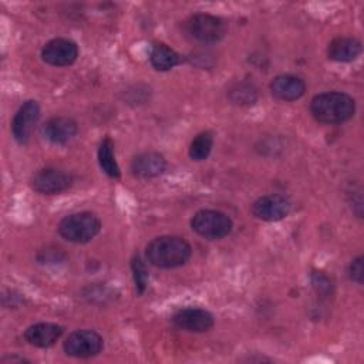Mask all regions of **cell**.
Returning <instances> with one entry per match:
<instances>
[{
    "mask_svg": "<svg viewBox=\"0 0 364 364\" xmlns=\"http://www.w3.org/2000/svg\"><path fill=\"white\" fill-rule=\"evenodd\" d=\"M269 88L272 95L280 101H296L306 92L304 81L300 77L291 74L276 75L272 80Z\"/></svg>",
    "mask_w": 364,
    "mask_h": 364,
    "instance_id": "cell-15",
    "label": "cell"
},
{
    "mask_svg": "<svg viewBox=\"0 0 364 364\" xmlns=\"http://www.w3.org/2000/svg\"><path fill=\"white\" fill-rule=\"evenodd\" d=\"M166 169V159L162 154L148 151L138 154L131 161V172L134 176L141 179L156 178Z\"/></svg>",
    "mask_w": 364,
    "mask_h": 364,
    "instance_id": "cell-13",
    "label": "cell"
},
{
    "mask_svg": "<svg viewBox=\"0 0 364 364\" xmlns=\"http://www.w3.org/2000/svg\"><path fill=\"white\" fill-rule=\"evenodd\" d=\"M363 256H357L355 259L351 260L350 266H348V276L353 282L361 284L363 279H364V266H363Z\"/></svg>",
    "mask_w": 364,
    "mask_h": 364,
    "instance_id": "cell-23",
    "label": "cell"
},
{
    "mask_svg": "<svg viewBox=\"0 0 364 364\" xmlns=\"http://www.w3.org/2000/svg\"><path fill=\"white\" fill-rule=\"evenodd\" d=\"M213 146V135L210 131L199 132L189 145V156L192 161H205Z\"/></svg>",
    "mask_w": 364,
    "mask_h": 364,
    "instance_id": "cell-20",
    "label": "cell"
},
{
    "mask_svg": "<svg viewBox=\"0 0 364 364\" xmlns=\"http://www.w3.org/2000/svg\"><path fill=\"white\" fill-rule=\"evenodd\" d=\"M77 132H78L77 122L73 118L64 117V115L53 117L47 119L41 127L43 136L54 145L67 144L70 139L75 136Z\"/></svg>",
    "mask_w": 364,
    "mask_h": 364,
    "instance_id": "cell-12",
    "label": "cell"
},
{
    "mask_svg": "<svg viewBox=\"0 0 364 364\" xmlns=\"http://www.w3.org/2000/svg\"><path fill=\"white\" fill-rule=\"evenodd\" d=\"M186 34L202 44H213L220 41L228 31V24L223 18L208 14L196 13L186 18L185 21Z\"/></svg>",
    "mask_w": 364,
    "mask_h": 364,
    "instance_id": "cell-4",
    "label": "cell"
},
{
    "mask_svg": "<svg viewBox=\"0 0 364 364\" xmlns=\"http://www.w3.org/2000/svg\"><path fill=\"white\" fill-rule=\"evenodd\" d=\"M310 112L314 119L321 124H343L353 118L355 112V101L346 92H321L311 98Z\"/></svg>",
    "mask_w": 364,
    "mask_h": 364,
    "instance_id": "cell-2",
    "label": "cell"
},
{
    "mask_svg": "<svg viewBox=\"0 0 364 364\" xmlns=\"http://www.w3.org/2000/svg\"><path fill=\"white\" fill-rule=\"evenodd\" d=\"M149 63L158 71H168L182 63V57L165 43H155L149 53Z\"/></svg>",
    "mask_w": 364,
    "mask_h": 364,
    "instance_id": "cell-17",
    "label": "cell"
},
{
    "mask_svg": "<svg viewBox=\"0 0 364 364\" xmlns=\"http://www.w3.org/2000/svg\"><path fill=\"white\" fill-rule=\"evenodd\" d=\"M1 363L6 364V363H28V360L23 358V357H16V355H7V357H3L1 358Z\"/></svg>",
    "mask_w": 364,
    "mask_h": 364,
    "instance_id": "cell-24",
    "label": "cell"
},
{
    "mask_svg": "<svg viewBox=\"0 0 364 364\" xmlns=\"http://www.w3.org/2000/svg\"><path fill=\"white\" fill-rule=\"evenodd\" d=\"M58 235L71 243H87L101 230V220L95 213L77 212L67 215L58 223Z\"/></svg>",
    "mask_w": 364,
    "mask_h": 364,
    "instance_id": "cell-3",
    "label": "cell"
},
{
    "mask_svg": "<svg viewBox=\"0 0 364 364\" xmlns=\"http://www.w3.org/2000/svg\"><path fill=\"white\" fill-rule=\"evenodd\" d=\"M191 228L199 236L216 240L228 236L232 232L233 223L232 219L220 210L202 209L192 216Z\"/></svg>",
    "mask_w": 364,
    "mask_h": 364,
    "instance_id": "cell-5",
    "label": "cell"
},
{
    "mask_svg": "<svg viewBox=\"0 0 364 364\" xmlns=\"http://www.w3.org/2000/svg\"><path fill=\"white\" fill-rule=\"evenodd\" d=\"M192 255L191 245L181 236L164 235L152 239L145 249L146 260L159 269L183 266Z\"/></svg>",
    "mask_w": 364,
    "mask_h": 364,
    "instance_id": "cell-1",
    "label": "cell"
},
{
    "mask_svg": "<svg viewBox=\"0 0 364 364\" xmlns=\"http://www.w3.org/2000/svg\"><path fill=\"white\" fill-rule=\"evenodd\" d=\"M291 209L290 200L279 193L263 195L252 203V215L264 222H277L284 219Z\"/></svg>",
    "mask_w": 364,
    "mask_h": 364,
    "instance_id": "cell-9",
    "label": "cell"
},
{
    "mask_svg": "<svg viewBox=\"0 0 364 364\" xmlns=\"http://www.w3.org/2000/svg\"><path fill=\"white\" fill-rule=\"evenodd\" d=\"M131 270H132V276H134L135 289H136L138 294H142L146 290L149 274H148V269H146L144 260L138 255H134L131 259Z\"/></svg>",
    "mask_w": 364,
    "mask_h": 364,
    "instance_id": "cell-21",
    "label": "cell"
},
{
    "mask_svg": "<svg viewBox=\"0 0 364 364\" xmlns=\"http://www.w3.org/2000/svg\"><path fill=\"white\" fill-rule=\"evenodd\" d=\"M363 51L361 41L355 37H336L327 47V55L337 63H351Z\"/></svg>",
    "mask_w": 364,
    "mask_h": 364,
    "instance_id": "cell-16",
    "label": "cell"
},
{
    "mask_svg": "<svg viewBox=\"0 0 364 364\" xmlns=\"http://www.w3.org/2000/svg\"><path fill=\"white\" fill-rule=\"evenodd\" d=\"M38 118H40V107L37 101L28 100L23 102L11 121L13 138L21 145L26 144L30 139L33 129L38 122Z\"/></svg>",
    "mask_w": 364,
    "mask_h": 364,
    "instance_id": "cell-11",
    "label": "cell"
},
{
    "mask_svg": "<svg viewBox=\"0 0 364 364\" xmlns=\"http://www.w3.org/2000/svg\"><path fill=\"white\" fill-rule=\"evenodd\" d=\"M98 164L102 172L111 179L121 178V169L117 164L115 154H114V142L109 136H105L98 146Z\"/></svg>",
    "mask_w": 364,
    "mask_h": 364,
    "instance_id": "cell-18",
    "label": "cell"
},
{
    "mask_svg": "<svg viewBox=\"0 0 364 364\" xmlns=\"http://www.w3.org/2000/svg\"><path fill=\"white\" fill-rule=\"evenodd\" d=\"M228 98L235 105H252L257 100V88L249 81H239L229 88Z\"/></svg>",
    "mask_w": 364,
    "mask_h": 364,
    "instance_id": "cell-19",
    "label": "cell"
},
{
    "mask_svg": "<svg viewBox=\"0 0 364 364\" xmlns=\"http://www.w3.org/2000/svg\"><path fill=\"white\" fill-rule=\"evenodd\" d=\"M73 185V176L57 168H41L30 178L33 191L41 195H55L67 191Z\"/></svg>",
    "mask_w": 364,
    "mask_h": 364,
    "instance_id": "cell-7",
    "label": "cell"
},
{
    "mask_svg": "<svg viewBox=\"0 0 364 364\" xmlns=\"http://www.w3.org/2000/svg\"><path fill=\"white\" fill-rule=\"evenodd\" d=\"M63 348L64 353L70 357L90 358L102 351L104 340L94 330H75L68 334V337L63 343Z\"/></svg>",
    "mask_w": 364,
    "mask_h": 364,
    "instance_id": "cell-6",
    "label": "cell"
},
{
    "mask_svg": "<svg viewBox=\"0 0 364 364\" xmlns=\"http://www.w3.org/2000/svg\"><path fill=\"white\" fill-rule=\"evenodd\" d=\"M311 283H313L314 289H316L320 294H328V293H331V289H333L331 282H330V279H328L326 274H323L321 272H314V273L311 274Z\"/></svg>",
    "mask_w": 364,
    "mask_h": 364,
    "instance_id": "cell-22",
    "label": "cell"
},
{
    "mask_svg": "<svg viewBox=\"0 0 364 364\" xmlns=\"http://www.w3.org/2000/svg\"><path fill=\"white\" fill-rule=\"evenodd\" d=\"M171 321L175 327L189 333H205L215 324L212 313L200 307L179 309L172 314Z\"/></svg>",
    "mask_w": 364,
    "mask_h": 364,
    "instance_id": "cell-10",
    "label": "cell"
},
{
    "mask_svg": "<svg viewBox=\"0 0 364 364\" xmlns=\"http://www.w3.org/2000/svg\"><path fill=\"white\" fill-rule=\"evenodd\" d=\"M63 334V327L57 323L41 321L28 326L24 330V340L37 348H48L57 343Z\"/></svg>",
    "mask_w": 364,
    "mask_h": 364,
    "instance_id": "cell-14",
    "label": "cell"
},
{
    "mask_svg": "<svg viewBox=\"0 0 364 364\" xmlns=\"http://www.w3.org/2000/svg\"><path fill=\"white\" fill-rule=\"evenodd\" d=\"M78 46L64 37H55L47 41L41 48V60L53 67H67L75 63Z\"/></svg>",
    "mask_w": 364,
    "mask_h": 364,
    "instance_id": "cell-8",
    "label": "cell"
}]
</instances>
